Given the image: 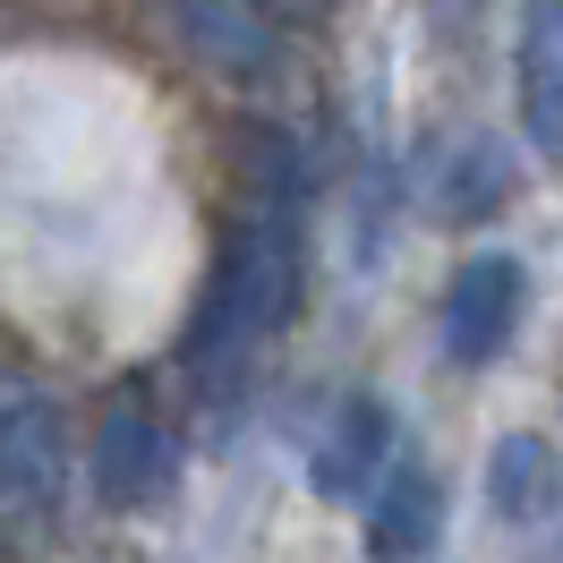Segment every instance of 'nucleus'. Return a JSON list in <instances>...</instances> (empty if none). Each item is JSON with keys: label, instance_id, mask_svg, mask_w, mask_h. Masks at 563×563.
<instances>
[{"label": "nucleus", "instance_id": "6e6552de", "mask_svg": "<svg viewBox=\"0 0 563 563\" xmlns=\"http://www.w3.org/2000/svg\"><path fill=\"white\" fill-rule=\"evenodd\" d=\"M385 410L376 401H342L333 435L317 444V487L324 495H358V478H385Z\"/></svg>", "mask_w": 563, "mask_h": 563}, {"label": "nucleus", "instance_id": "20e7f679", "mask_svg": "<svg viewBox=\"0 0 563 563\" xmlns=\"http://www.w3.org/2000/svg\"><path fill=\"white\" fill-rule=\"evenodd\" d=\"M521 324V265L512 256H470L453 282H444V308H435V333H444V358L453 367H487Z\"/></svg>", "mask_w": 563, "mask_h": 563}, {"label": "nucleus", "instance_id": "423d86ee", "mask_svg": "<svg viewBox=\"0 0 563 563\" xmlns=\"http://www.w3.org/2000/svg\"><path fill=\"white\" fill-rule=\"evenodd\" d=\"M512 86H521V129L529 145L563 163V0H529L521 43H512Z\"/></svg>", "mask_w": 563, "mask_h": 563}, {"label": "nucleus", "instance_id": "9d476101", "mask_svg": "<svg viewBox=\"0 0 563 563\" xmlns=\"http://www.w3.org/2000/svg\"><path fill=\"white\" fill-rule=\"evenodd\" d=\"M487 487H495V512L529 521V512L547 504V444H538V435H512V444H495Z\"/></svg>", "mask_w": 563, "mask_h": 563}, {"label": "nucleus", "instance_id": "39448f33", "mask_svg": "<svg viewBox=\"0 0 563 563\" xmlns=\"http://www.w3.org/2000/svg\"><path fill=\"white\" fill-rule=\"evenodd\" d=\"M172 427L154 419L145 401H111L103 427H95V453H86V470H95V495L103 504H154V495L172 487Z\"/></svg>", "mask_w": 563, "mask_h": 563}, {"label": "nucleus", "instance_id": "0eeeda50", "mask_svg": "<svg viewBox=\"0 0 563 563\" xmlns=\"http://www.w3.org/2000/svg\"><path fill=\"white\" fill-rule=\"evenodd\" d=\"M435 512H444V495L427 478L419 461H393L385 478L367 487V555L376 563H419L435 547Z\"/></svg>", "mask_w": 563, "mask_h": 563}, {"label": "nucleus", "instance_id": "f257e3e1", "mask_svg": "<svg viewBox=\"0 0 563 563\" xmlns=\"http://www.w3.org/2000/svg\"><path fill=\"white\" fill-rule=\"evenodd\" d=\"M299 308V222L282 206H247L231 231H222V256H213V282L197 299V324H188V358L197 367H240L247 351H265Z\"/></svg>", "mask_w": 563, "mask_h": 563}, {"label": "nucleus", "instance_id": "f03ea898", "mask_svg": "<svg viewBox=\"0 0 563 563\" xmlns=\"http://www.w3.org/2000/svg\"><path fill=\"white\" fill-rule=\"evenodd\" d=\"M69 504V419L35 376H0V521L43 529Z\"/></svg>", "mask_w": 563, "mask_h": 563}, {"label": "nucleus", "instance_id": "7ed1b4c3", "mask_svg": "<svg viewBox=\"0 0 563 563\" xmlns=\"http://www.w3.org/2000/svg\"><path fill=\"white\" fill-rule=\"evenodd\" d=\"M154 26L172 35L179 60H197L213 77H265L282 52L265 0H154Z\"/></svg>", "mask_w": 563, "mask_h": 563}, {"label": "nucleus", "instance_id": "9b49d317", "mask_svg": "<svg viewBox=\"0 0 563 563\" xmlns=\"http://www.w3.org/2000/svg\"><path fill=\"white\" fill-rule=\"evenodd\" d=\"M265 9H274V18H333L342 0H265Z\"/></svg>", "mask_w": 563, "mask_h": 563}, {"label": "nucleus", "instance_id": "1a4fd4ad", "mask_svg": "<svg viewBox=\"0 0 563 563\" xmlns=\"http://www.w3.org/2000/svg\"><path fill=\"white\" fill-rule=\"evenodd\" d=\"M512 197V172H504V154H495L487 137H470L453 154V179H435V213L444 222H478V213H495Z\"/></svg>", "mask_w": 563, "mask_h": 563}]
</instances>
